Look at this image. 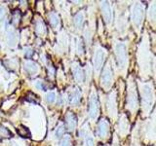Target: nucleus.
Here are the masks:
<instances>
[{"label": "nucleus", "instance_id": "bb28decb", "mask_svg": "<svg viewBox=\"0 0 156 146\" xmlns=\"http://www.w3.org/2000/svg\"><path fill=\"white\" fill-rule=\"evenodd\" d=\"M0 135L3 136V137H9L10 135H11V134H10V131L5 129L4 127H0Z\"/></svg>", "mask_w": 156, "mask_h": 146}, {"label": "nucleus", "instance_id": "412c9836", "mask_svg": "<svg viewBox=\"0 0 156 146\" xmlns=\"http://www.w3.org/2000/svg\"><path fill=\"white\" fill-rule=\"evenodd\" d=\"M35 30H36V33L38 35H42L46 32V26L45 24H44L42 19H37L36 21V24H35Z\"/></svg>", "mask_w": 156, "mask_h": 146}, {"label": "nucleus", "instance_id": "39448f33", "mask_svg": "<svg viewBox=\"0 0 156 146\" xmlns=\"http://www.w3.org/2000/svg\"><path fill=\"white\" fill-rule=\"evenodd\" d=\"M144 18V5L141 2H136L131 9V22L138 31L141 27Z\"/></svg>", "mask_w": 156, "mask_h": 146}, {"label": "nucleus", "instance_id": "f257e3e1", "mask_svg": "<svg viewBox=\"0 0 156 146\" xmlns=\"http://www.w3.org/2000/svg\"><path fill=\"white\" fill-rule=\"evenodd\" d=\"M139 88L141 96V110L144 117L148 116L155 103V92L152 83L144 82L139 83Z\"/></svg>", "mask_w": 156, "mask_h": 146}, {"label": "nucleus", "instance_id": "2f4dec72", "mask_svg": "<svg viewBox=\"0 0 156 146\" xmlns=\"http://www.w3.org/2000/svg\"><path fill=\"white\" fill-rule=\"evenodd\" d=\"M78 53L82 55L83 54V44H82V41H78Z\"/></svg>", "mask_w": 156, "mask_h": 146}, {"label": "nucleus", "instance_id": "c85d7f7f", "mask_svg": "<svg viewBox=\"0 0 156 146\" xmlns=\"http://www.w3.org/2000/svg\"><path fill=\"white\" fill-rule=\"evenodd\" d=\"M24 55H26V57L27 58H30L33 55V51L31 50L30 48H27L26 50H24Z\"/></svg>", "mask_w": 156, "mask_h": 146}, {"label": "nucleus", "instance_id": "6e6552de", "mask_svg": "<svg viewBox=\"0 0 156 146\" xmlns=\"http://www.w3.org/2000/svg\"><path fill=\"white\" fill-rule=\"evenodd\" d=\"M106 109L111 119L115 120L117 117V102H116V92L113 91L107 96L106 100Z\"/></svg>", "mask_w": 156, "mask_h": 146}, {"label": "nucleus", "instance_id": "473e14b6", "mask_svg": "<svg viewBox=\"0 0 156 146\" xmlns=\"http://www.w3.org/2000/svg\"><path fill=\"white\" fill-rule=\"evenodd\" d=\"M112 146H120V144H119V140H118V138H117V136L116 135H114V138H113V145Z\"/></svg>", "mask_w": 156, "mask_h": 146}, {"label": "nucleus", "instance_id": "aec40b11", "mask_svg": "<svg viewBox=\"0 0 156 146\" xmlns=\"http://www.w3.org/2000/svg\"><path fill=\"white\" fill-rule=\"evenodd\" d=\"M79 134L82 136H84V139H85V144L86 146H94V138H93V136L90 134H86L85 130H81Z\"/></svg>", "mask_w": 156, "mask_h": 146}, {"label": "nucleus", "instance_id": "9b49d317", "mask_svg": "<svg viewBox=\"0 0 156 146\" xmlns=\"http://www.w3.org/2000/svg\"><path fill=\"white\" fill-rule=\"evenodd\" d=\"M109 134V123L105 119H101L97 127V135L101 138H105Z\"/></svg>", "mask_w": 156, "mask_h": 146}, {"label": "nucleus", "instance_id": "f8f14e48", "mask_svg": "<svg viewBox=\"0 0 156 146\" xmlns=\"http://www.w3.org/2000/svg\"><path fill=\"white\" fill-rule=\"evenodd\" d=\"M130 130V125H129V120L127 118L125 114H122L120 116L119 123H118V131L121 136H126L129 134Z\"/></svg>", "mask_w": 156, "mask_h": 146}, {"label": "nucleus", "instance_id": "423d86ee", "mask_svg": "<svg viewBox=\"0 0 156 146\" xmlns=\"http://www.w3.org/2000/svg\"><path fill=\"white\" fill-rule=\"evenodd\" d=\"M112 81H113V72H112L110 63L107 62L104 71H102L101 84L102 88H104L105 91H107V90H109V88L112 86Z\"/></svg>", "mask_w": 156, "mask_h": 146}, {"label": "nucleus", "instance_id": "6ab92c4d", "mask_svg": "<svg viewBox=\"0 0 156 146\" xmlns=\"http://www.w3.org/2000/svg\"><path fill=\"white\" fill-rule=\"evenodd\" d=\"M73 23H74L75 26L77 28H81L83 23H84V13H82V12L77 13L75 15L74 19H73Z\"/></svg>", "mask_w": 156, "mask_h": 146}, {"label": "nucleus", "instance_id": "c756f323", "mask_svg": "<svg viewBox=\"0 0 156 146\" xmlns=\"http://www.w3.org/2000/svg\"><path fill=\"white\" fill-rule=\"evenodd\" d=\"M5 14H6V9L4 7H0V21H2V19H4Z\"/></svg>", "mask_w": 156, "mask_h": 146}, {"label": "nucleus", "instance_id": "20e7f679", "mask_svg": "<svg viewBox=\"0 0 156 146\" xmlns=\"http://www.w3.org/2000/svg\"><path fill=\"white\" fill-rule=\"evenodd\" d=\"M114 54L117 65L121 70H125L128 65V52L125 42L118 41L114 44Z\"/></svg>", "mask_w": 156, "mask_h": 146}, {"label": "nucleus", "instance_id": "7ed1b4c3", "mask_svg": "<svg viewBox=\"0 0 156 146\" xmlns=\"http://www.w3.org/2000/svg\"><path fill=\"white\" fill-rule=\"evenodd\" d=\"M139 64L143 73L148 74V71L150 69V53H149V44L147 36H144L141 40L140 47H139Z\"/></svg>", "mask_w": 156, "mask_h": 146}, {"label": "nucleus", "instance_id": "7c9ffc66", "mask_svg": "<svg viewBox=\"0 0 156 146\" xmlns=\"http://www.w3.org/2000/svg\"><path fill=\"white\" fill-rule=\"evenodd\" d=\"M17 14H18V13H15V14H14V18H13V22H14L15 24H18V23H19L20 18H21V17H20V15H18V16H17Z\"/></svg>", "mask_w": 156, "mask_h": 146}, {"label": "nucleus", "instance_id": "a211bd4d", "mask_svg": "<svg viewBox=\"0 0 156 146\" xmlns=\"http://www.w3.org/2000/svg\"><path fill=\"white\" fill-rule=\"evenodd\" d=\"M139 126L136 125L135 130L132 133V140H131V146H140V139H139Z\"/></svg>", "mask_w": 156, "mask_h": 146}, {"label": "nucleus", "instance_id": "cd10ccee", "mask_svg": "<svg viewBox=\"0 0 156 146\" xmlns=\"http://www.w3.org/2000/svg\"><path fill=\"white\" fill-rule=\"evenodd\" d=\"M35 87L37 88L38 90L45 91V84H44V82H43V81H41V80L36 81V83H35Z\"/></svg>", "mask_w": 156, "mask_h": 146}, {"label": "nucleus", "instance_id": "393cba45", "mask_svg": "<svg viewBox=\"0 0 156 146\" xmlns=\"http://www.w3.org/2000/svg\"><path fill=\"white\" fill-rule=\"evenodd\" d=\"M65 130H66V128H65V126L63 125H61L56 130V133H55V134H56V137H62V136L65 134Z\"/></svg>", "mask_w": 156, "mask_h": 146}, {"label": "nucleus", "instance_id": "72a5a7b5", "mask_svg": "<svg viewBox=\"0 0 156 146\" xmlns=\"http://www.w3.org/2000/svg\"><path fill=\"white\" fill-rule=\"evenodd\" d=\"M102 146H108V145H102Z\"/></svg>", "mask_w": 156, "mask_h": 146}, {"label": "nucleus", "instance_id": "0eeeda50", "mask_svg": "<svg viewBox=\"0 0 156 146\" xmlns=\"http://www.w3.org/2000/svg\"><path fill=\"white\" fill-rule=\"evenodd\" d=\"M106 57V51L105 50L104 48L99 46L97 47L96 51H95V55H94V68L96 72H100L102 65H104Z\"/></svg>", "mask_w": 156, "mask_h": 146}, {"label": "nucleus", "instance_id": "f03ea898", "mask_svg": "<svg viewBox=\"0 0 156 146\" xmlns=\"http://www.w3.org/2000/svg\"><path fill=\"white\" fill-rule=\"evenodd\" d=\"M126 107L128 111L132 114H135L139 109V96L136 85L135 83L134 78L130 76L128 79V88H127V100Z\"/></svg>", "mask_w": 156, "mask_h": 146}, {"label": "nucleus", "instance_id": "9d476101", "mask_svg": "<svg viewBox=\"0 0 156 146\" xmlns=\"http://www.w3.org/2000/svg\"><path fill=\"white\" fill-rule=\"evenodd\" d=\"M101 14L102 17H104L105 22L109 24L112 23V19H113V13H112V9L109 2L107 1H102L101 3Z\"/></svg>", "mask_w": 156, "mask_h": 146}, {"label": "nucleus", "instance_id": "ddd939ff", "mask_svg": "<svg viewBox=\"0 0 156 146\" xmlns=\"http://www.w3.org/2000/svg\"><path fill=\"white\" fill-rule=\"evenodd\" d=\"M72 72H73V76H74V79L76 80V82L78 83H82L84 81V78H85V74H84V71L80 67L79 64L77 63H74L72 66Z\"/></svg>", "mask_w": 156, "mask_h": 146}, {"label": "nucleus", "instance_id": "b1692460", "mask_svg": "<svg viewBox=\"0 0 156 146\" xmlns=\"http://www.w3.org/2000/svg\"><path fill=\"white\" fill-rule=\"evenodd\" d=\"M61 146H71V137L70 135H65L61 142Z\"/></svg>", "mask_w": 156, "mask_h": 146}, {"label": "nucleus", "instance_id": "2eb2a0df", "mask_svg": "<svg viewBox=\"0 0 156 146\" xmlns=\"http://www.w3.org/2000/svg\"><path fill=\"white\" fill-rule=\"evenodd\" d=\"M147 17H148V21L151 23V24L155 26L156 24V1L151 2V4L149 5Z\"/></svg>", "mask_w": 156, "mask_h": 146}, {"label": "nucleus", "instance_id": "5701e85b", "mask_svg": "<svg viewBox=\"0 0 156 146\" xmlns=\"http://www.w3.org/2000/svg\"><path fill=\"white\" fill-rule=\"evenodd\" d=\"M16 39H17V35L15 33L14 30H9L8 31V35H7V42L9 46H14L15 43H16Z\"/></svg>", "mask_w": 156, "mask_h": 146}, {"label": "nucleus", "instance_id": "dca6fc26", "mask_svg": "<svg viewBox=\"0 0 156 146\" xmlns=\"http://www.w3.org/2000/svg\"><path fill=\"white\" fill-rule=\"evenodd\" d=\"M81 100V92L79 91V89H74L73 92H71L70 97H69V101L71 105H77L79 104V102Z\"/></svg>", "mask_w": 156, "mask_h": 146}, {"label": "nucleus", "instance_id": "4be33fe9", "mask_svg": "<svg viewBox=\"0 0 156 146\" xmlns=\"http://www.w3.org/2000/svg\"><path fill=\"white\" fill-rule=\"evenodd\" d=\"M49 19H50V23L53 27H57L60 23V19H58V16L56 13H50L49 14Z\"/></svg>", "mask_w": 156, "mask_h": 146}, {"label": "nucleus", "instance_id": "f3484780", "mask_svg": "<svg viewBox=\"0 0 156 146\" xmlns=\"http://www.w3.org/2000/svg\"><path fill=\"white\" fill-rule=\"evenodd\" d=\"M24 70L29 75H33L38 71V66L33 61H26L24 62Z\"/></svg>", "mask_w": 156, "mask_h": 146}, {"label": "nucleus", "instance_id": "a878e982", "mask_svg": "<svg viewBox=\"0 0 156 146\" xmlns=\"http://www.w3.org/2000/svg\"><path fill=\"white\" fill-rule=\"evenodd\" d=\"M46 100L47 102H49V103H53V102H55L56 100V95L55 92H48V94L46 95Z\"/></svg>", "mask_w": 156, "mask_h": 146}, {"label": "nucleus", "instance_id": "4468645a", "mask_svg": "<svg viewBox=\"0 0 156 146\" xmlns=\"http://www.w3.org/2000/svg\"><path fill=\"white\" fill-rule=\"evenodd\" d=\"M76 117L72 112H68L66 116V126L68 130H73L76 128Z\"/></svg>", "mask_w": 156, "mask_h": 146}, {"label": "nucleus", "instance_id": "1a4fd4ad", "mask_svg": "<svg viewBox=\"0 0 156 146\" xmlns=\"http://www.w3.org/2000/svg\"><path fill=\"white\" fill-rule=\"evenodd\" d=\"M89 117L90 119L95 120L99 115V100H98V96L96 92H93L90 99H89Z\"/></svg>", "mask_w": 156, "mask_h": 146}]
</instances>
